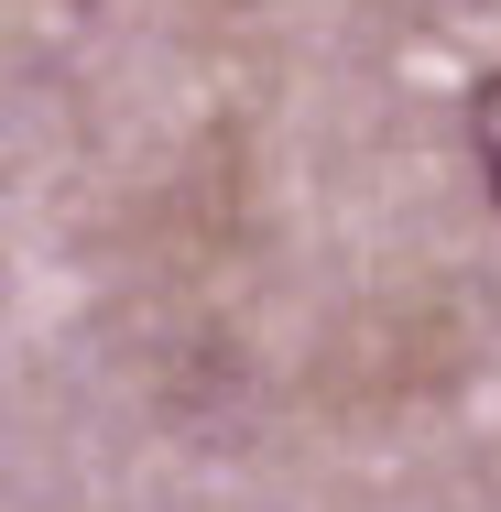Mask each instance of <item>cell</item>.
<instances>
[{
	"instance_id": "cell-1",
	"label": "cell",
	"mask_w": 501,
	"mask_h": 512,
	"mask_svg": "<svg viewBox=\"0 0 501 512\" xmlns=\"http://www.w3.org/2000/svg\"><path fill=\"white\" fill-rule=\"evenodd\" d=\"M469 153H480V186H491V207H501V66L480 77V99H469Z\"/></svg>"
}]
</instances>
